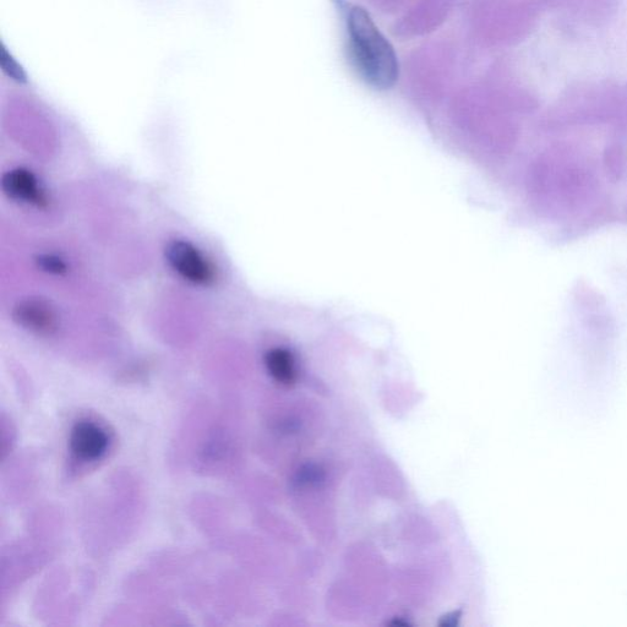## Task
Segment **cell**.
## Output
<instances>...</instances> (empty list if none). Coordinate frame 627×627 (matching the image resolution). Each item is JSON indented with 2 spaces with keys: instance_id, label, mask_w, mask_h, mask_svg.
Instances as JSON below:
<instances>
[{
  "instance_id": "obj_1",
  "label": "cell",
  "mask_w": 627,
  "mask_h": 627,
  "mask_svg": "<svg viewBox=\"0 0 627 627\" xmlns=\"http://www.w3.org/2000/svg\"><path fill=\"white\" fill-rule=\"evenodd\" d=\"M348 46L354 67L365 83L378 90H389L398 79L394 47L381 34L367 10L353 7L347 18Z\"/></svg>"
},
{
  "instance_id": "obj_6",
  "label": "cell",
  "mask_w": 627,
  "mask_h": 627,
  "mask_svg": "<svg viewBox=\"0 0 627 627\" xmlns=\"http://www.w3.org/2000/svg\"><path fill=\"white\" fill-rule=\"evenodd\" d=\"M267 372L277 383L290 385L296 379V364L291 352L283 348H274L265 357Z\"/></svg>"
},
{
  "instance_id": "obj_3",
  "label": "cell",
  "mask_w": 627,
  "mask_h": 627,
  "mask_svg": "<svg viewBox=\"0 0 627 627\" xmlns=\"http://www.w3.org/2000/svg\"><path fill=\"white\" fill-rule=\"evenodd\" d=\"M70 450L78 459L96 461L106 454L109 445L105 429L94 422L81 421L74 425L70 433Z\"/></svg>"
},
{
  "instance_id": "obj_2",
  "label": "cell",
  "mask_w": 627,
  "mask_h": 627,
  "mask_svg": "<svg viewBox=\"0 0 627 627\" xmlns=\"http://www.w3.org/2000/svg\"><path fill=\"white\" fill-rule=\"evenodd\" d=\"M168 263L179 275L196 285H207L214 278V270L205 256L192 244L176 241L166 250Z\"/></svg>"
},
{
  "instance_id": "obj_5",
  "label": "cell",
  "mask_w": 627,
  "mask_h": 627,
  "mask_svg": "<svg viewBox=\"0 0 627 627\" xmlns=\"http://www.w3.org/2000/svg\"><path fill=\"white\" fill-rule=\"evenodd\" d=\"M3 189L10 198L34 205H45L46 198L37 179L26 169L18 168L3 177Z\"/></svg>"
},
{
  "instance_id": "obj_7",
  "label": "cell",
  "mask_w": 627,
  "mask_h": 627,
  "mask_svg": "<svg viewBox=\"0 0 627 627\" xmlns=\"http://www.w3.org/2000/svg\"><path fill=\"white\" fill-rule=\"evenodd\" d=\"M40 266L43 270L48 272H52V274H62V272L67 269L65 264L61 259L56 258V256H41L40 258Z\"/></svg>"
},
{
  "instance_id": "obj_4",
  "label": "cell",
  "mask_w": 627,
  "mask_h": 627,
  "mask_svg": "<svg viewBox=\"0 0 627 627\" xmlns=\"http://www.w3.org/2000/svg\"><path fill=\"white\" fill-rule=\"evenodd\" d=\"M14 320L36 334H51L57 329L58 316L51 303L42 298H27L16 304Z\"/></svg>"
}]
</instances>
